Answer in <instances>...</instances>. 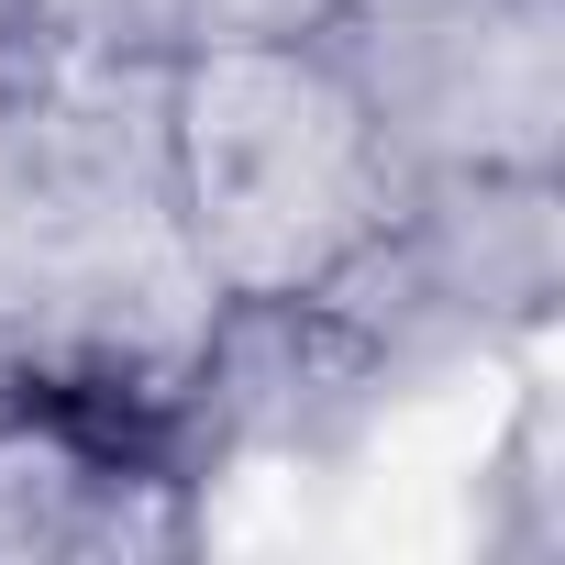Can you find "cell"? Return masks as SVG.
Segmentation results:
<instances>
[{"label":"cell","mask_w":565,"mask_h":565,"mask_svg":"<svg viewBox=\"0 0 565 565\" xmlns=\"http://www.w3.org/2000/svg\"><path fill=\"white\" fill-rule=\"evenodd\" d=\"M145 189L211 311H322L399 233V134L333 45L211 34L156 78Z\"/></svg>","instance_id":"cell-1"}]
</instances>
